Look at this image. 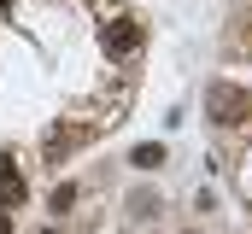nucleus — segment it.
<instances>
[{"mask_svg":"<svg viewBox=\"0 0 252 234\" xmlns=\"http://www.w3.org/2000/svg\"><path fill=\"white\" fill-rule=\"evenodd\" d=\"M205 112H211V123H241V112H252V100L235 88V82H211Z\"/></svg>","mask_w":252,"mask_h":234,"instance_id":"f257e3e1","label":"nucleus"},{"mask_svg":"<svg viewBox=\"0 0 252 234\" xmlns=\"http://www.w3.org/2000/svg\"><path fill=\"white\" fill-rule=\"evenodd\" d=\"M141 41H147V29H141L135 18H112V24L100 29V47H106V58H129Z\"/></svg>","mask_w":252,"mask_h":234,"instance_id":"f03ea898","label":"nucleus"},{"mask_svg":"<svg viewBox=\"0 0 252 234\" xmlns=\"http://www.w3.org/2000/svg\"><path fill=\"white\" fill-rule=\"evenodd\" d=\"M88 141V129H70V123H59V129H47V141H41V152H47V164H64L76 146Z\"/></svg>","mask_w":252,"mask_h":234,"instance_id":"7ed1b4c3","label":"nucleus"},{"mask_svg":"<svg viewBox=\"0 0 252 234\" xmlns=\"http://www.w3.org/2000/svg\"><path fill=\"white\" fill-rule=\"evenodd\" d=\"M0 205H24V176L12 158H0Z\"/></svg>","mask_w":252,"mask_h":234,"instance_id":"20e7f679","label":"nucleus"},{"mask_svg":"<svg viewBox=\"0 0 252 234\" xmlns=\"http://www.w3.org/2000/svg\"><path fill=\"white\" fill-rule=\"evenodd\" d=\"M129 164H135V170H158V164H164V141H147V146H135V152H129Z\"/></svg>","mask_w":252,"mask_h":234,"instance_id":"39448f33","label":"nucleus"},{"mask_svg":"<svg viewBox=\"0 0 252 234\" xmlns=\"http://www.w3.org/2000/svg\"><path fill=\"white\" fill-rule=\"evenodd\" d=\"M70 205H76V187H70V181H64V187H53V211H70Z\"/></svg>","mask_w":252,"mask_h":234,"instance_id":"423d86ee","label":"nucleus"},{"mask_svg":"<svg viewBox=\"0 0 252 234\" xmlns=\"http://www.w3.org/2000/svg\"><path fill=\"white\" fill-rule=\"evenodd\" d=\"M135 211L141 217H158V193H135Z\"/></svg>","mask_w":252,"mask_h":234,"instance_id":"0eeeda50","label":"nucleus"},{"mask_svg":"<svg viewBox=\"0 0 252 234\" xmlns=\"http://www.w3.org/2000/svg\"><path fill=\"white\" fill-rule=\"evenodd\" d=\"M0 234H12V217H6V211H0Z\"/></svg>","mask_w":252,"mask_h":234,"instance_id":"6e6552de","label":"nucleus"},{"mask_svg":"<svg viewBox=\"0 0 252 234\" xmlns=\"http://www.w3.org/2000/svg\"><path fill=\"white\" fill-rule=\"evenodd\" d=\"M6 6H12V0H0V12H6Z\"/></svg>","mask_w":252,"mask_h":234,"instance_id":"1a4fd4ad","label":"nucleus"},{"mask_svg":"<svg viewBox=\"0 0 252 234\" xmlns=\"http://www.w3.org/2000/svg\"><path fill=\"white\" fill-rule=\"evenodd\" d=\"M41 234H59V229H41Z\"/></svg>","mask_w":252,"mask_h":234,"instance_id":"9d476101","label":"nucleus"}]
</instances>
